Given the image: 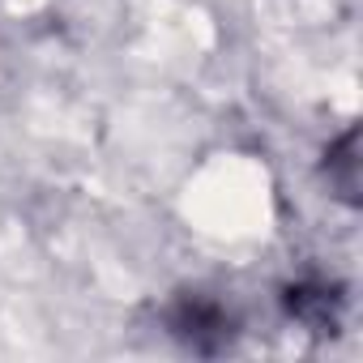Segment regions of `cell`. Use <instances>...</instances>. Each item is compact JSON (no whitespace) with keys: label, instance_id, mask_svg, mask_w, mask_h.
<instances>
[{"label":"cell","instance_id":"cell-1","mask_svg":"<svg viewBox=\"0 0 363 363\" xmlns=\"http://www.w3.org/2000/svg\"><path fill=\"white\" fill-rule=\"evenodd\" d=\"M171 320V333L184 337L193 350H218L227 337H231V312L223 299L206 295V291H189L179 295L167 312Z\"/></svg>","mask_w":363,"mask_h":363},{"label":"cell","instance_id":"cell-2","mask_svg":"<svg viewBox=\"0 0 363 363\" xmlns=\"http://www.w3.org/2000/svg\"><path fill=\"white\" fill-rule=\"evenodd\" d=\"M333 295H325V286H295L291 291V316H299L312 329H329L333 325Z\"/></svg>","mask_w":363,"mask_h":363}]
</instances>
